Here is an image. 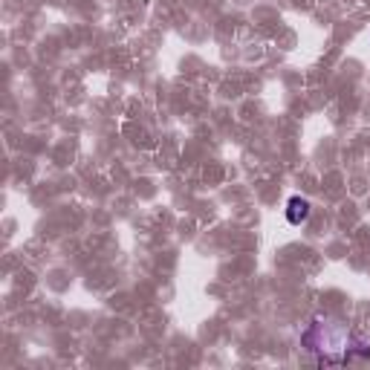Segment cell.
<instances>
[{
  "label": "cell",
  "mask_w": 370,
  "mask_h": 370,
  "mask_svg": "<svg viewBox=\"0 0 370 370\" xmlns=\"http://www.w3.org/2000/svg\"><path fill=\"white\" fill-rule=\"evenodd\" d=\"M307 217H310V203L301 200V197H292V200H289V208H287V220L292 226H301Z\"/></svg>",
  "instance_id": "6da1fadb"
}]
</instances>
